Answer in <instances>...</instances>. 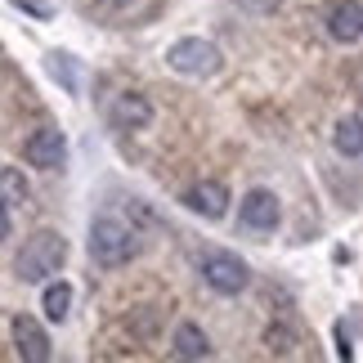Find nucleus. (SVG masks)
I'll return each instance as SVG.
<instances>
[{
  "mask_svg": "<svg viewBox=\"0 0 363 363\" xmlns=\"http://www.w3.org/2000/svg\"><path fill=\"white\" fill-rule=\"evenodd\" d=\"M179 202H184L193 216H202V220H225L233 198H229V189L220 184V179H202V184H193Z\"/></svg>",
  "mask_w": 363,
  "mask_h": 363,
  "instance_id": "6e6552de",
  "label": "nucleus"
},
{
  "mask_svg": "<svg viewBox=\"0 0 363 363\" xmlns=\"http://www.w3.org/2000/svg\"><path fill=\"white\" fill-rule=\"evenodd\" d=\"M113 125H117V130H144V125H152V99H148V94H139V90L117 94Z\"/></svg>",
  "mask_w": 363,
  "mask_h": 363,
  "instance_id": "9d476101",
  "label": "nucleus"
},
{
  "mask_svg": "<svg viewBox=\"0 0 363 363\" xmlns=\"http://www.w3.org/2000/svg\"><path fill=\"white\" fill-rule=\"evenodd\" d=\"M202 283L220 291V296H238V291L251 287V269H247V260L242 256H233V251H206L202 256Z\"/></svg>",
  "mask_w": 363,
  "mask_h": 363,
  "instance_id": "20e7f679",
  "label": "nucleus"
},
{
  "mask_svg": "<svg viewBox=\"0 0 363 363\" xmlns=\"http://www.w3.org/2000/svg\"><path fill=\"white\" fill-rule=\"evenodd\" d=\"M94 5H99L104 13H125V9L135 5V0H94Z\"/></svg>",
  "mask_w": 363,
  "mask_h": 363,
  "instance_id": "a211bd4d",
  "label": "nucleus"
},
{
  "mask_svg": "<svg viewBox=\"0 0 363 363\" xmlns=\"http://www.w3.org/2000/svg\"><path fill=\"white\" fill-rule=\"evenodd\" d=\"M40 310H45L50 323H63V318L72 314V287H67V283H50V278H45V296H40Z\"/></svg>",
  "mask_w": 363,
  "mask_h": 363,
  "instance_id": "ddd939ff",
  "label": "nucleus"
},
{
  "mask_svg": "<svg viewBox=\"0 0 363 363\" xmlns=\"http://www.w3.org/2000/svg\"><path fill=\"white\" fill-rule=\"evenodd\" d=\"M9 5L27 9V13H32V18H40V23H45V18H54V5H50V0H9Z\"/></svg>",
  "mask_w": 363,
  "mask_h": 363,
  "instance_id": "dca6fc26",
  "label": "nucleus"
},
{
  "mask_svg": "<svg viewBox=\"0 0 363 363\" xmlns=\"http://www.w3.org/2000/svg\"><path fill=\"white\" fill-rule=\"evenodd\" d=\"M67 260V238L54 229H36L32 238L18 247V256H13V274L23 278V283H45L63 269Z\"/></svg>",
  "mask_w": 363,
  "mask_h": 363,
  "instance_id": "f257e3e1",
  "label": "nucleus"
},
{
  "mask_svg": "<svg viewBox=\"0 0 363 363\" xmlns=\"http://www.w3.org/2000/svg\"><path fill=\"white\" fill-rule=\"evenodd\" d=\"M220 50L211 45V40H202V36H184V40H175L171 50H166V67L179 77H216L220 72Z\"/></svg>",
  "mask_w": 363,
  "mask_h": 363,
  "instance_id": "7ed1b4c3",
  "label": "nucleus"
},
{
  "mask_svg": "<svg viewBox=\"0 0 363 363\" xmlns=\"http://www.w3.org/2000/svg\"><path fill=\"white\" fill-rule=\"evenodd\" d=\"M332 148L341 157H363V121L359 117H341L337 130H332Z\"/></svg>",
  "mask_w": 363,
  "mask_h": 363,
  "instance_id": "f8f14e48",
  "label": "nucleus"
},
{
  "mask_svg": "<svg viewBox=\"0 0 363 363\" xmlns=\"http://www.w3.org/2000/svg\"><path fill=\"white\" fill-rule=\"evenodd\" d=\"M233 5L247 9V13H274L278 5H283V0H233Z\"/></svg>",
  "mask_w": 363,
  "mask_h": 363,
  "instance_id": "f3484780",
  "label": "nucleus"
},
{
  "mask_svg": "<svg viewBox=\"0 0 363 363\" xmlns=\"http://www.w3.org/2000/svg\"><path fill=\"white\" fill-rule=\"evenodd\" d=\"M13 345H18V359H27V363H45L50 359V337L32 314L13 318Z\"/></svg>",
  "mask_w": 363,
  "mask_h": 363,
  "instance_id": "1a4fd4ad",
  "label": "nucleus"
},
{
  "mask_svg": "<svg viewBox=\"0 0 363 363\" xmlns=\"http://www.w3.org/2000/svg\"><path fill=\"white\" fill-rule=\"evenodd\" d=\"M323 27L337 45H354V40H363V5L359 0H332L323 9Z\"/></svg>",
  "mask_w": 363,
  "mask_h": 363,
  "instance_id": "0eeeda50",
  "label": "nucleus"
},
{
  "mask_svg": "<svg viewBox=\"0 0 363 363\" xmlns=\"http://www.w3.org/2000/svg\"><path fill=\"white\" fill-rule=\"evenodd\" d=\"M27 198H32V189H27L23 171L5 166V171H0V206H23Z\"/></svg>",
  "mask_w": 363,
  "mask_h": 363,
  "instance_id": "4468645a",
  "label": "nucleus"
},
{
  "mask_svg": "<svg viewBox=\"0 0 363 363\" xmlns=\"http://www.w3.org/2000/svg\"><path fill=\"white\" fill-rule=\"evenodd\" d=\"M238 225L251 229V233H274L278 225H283V202H278V193H269V189L242 193V202H238Z\"/></svg>",
  "mask_w": 363,
  "mask_h": 363,
  "instance_id": "39448f33",
  "label": "nucleus"
},
{
  "mask_svg": "<svg viewBox=\"0 0 363 363\" xmlns=\"http://www.w3.org/2000/svg\"><path fill=\"white\" fill-rule=\"evenodd\" d=\"M90 260L99 264V269H121V264H130L139 256V233L130 225H121L117 216H99L90 225Z\"/></svg>",
  "mask_w": 363,
  "mask_h": 363,
  "instance_id": "f03ea898",
  "label": "nucleus"
},
{
  "mask_svg": "<svg viewBox=\"0 0 363 363\" xmlns=\"http://www.w3.org/2000/svg\"><path fill=\"white\" fill-rule=\"evenodd\" d=\"M171 350L179 359H206V354H211V341H206V332L198 323H179L175 337H171Z\"/></svg>",
  "mask_w": 363,
  "mask_h": 363,
  "instance_id": "9b49d317",
  "label": "nucleus"
},
{
  "mask_svg": "<svg viewBox=\"0 0 363 363\" xmlns=\"http://www.w3.org/2000/svg\"><path fill=\"white\" fill-rule=\"evenodd\" d=\"M9 238V206H0V242Z\"/></svg>",
  "mask_w": 363,
  "mask_h": 363,
  "instance_id": "6ab92c4d",
  "label": "nucleus"
},
{
  "mask_svg": "<svg viewBox=\"0 0 363 363\" xmlns=\"http://www.w3.org/2000/svg\"><path fill=\"white\" fill-rule=\"evenodd\" d=\"M50 72L59 77L67 90H77V77H72V59H67V54H50Z\"/></svg>",
  "mask_w": 363,
  "mask_h": 363,
  "instance_id": "2eb2a0df",
  "label": "nucleus"
},
{
  "mask_svg": "<svg viewBox=\"0 0 363 363\" xmlns=\"http://www.w3.org/2000/svg\"><path fill=\"white\" fill-rule=\"evenodd\" d=\"M23 157L27 166H36V171H59L67 162V139L59 125H36L32 135L23 139Z\"/></svg>",
  "mask_w": 363,
  "mask_h": 363,
  "instance_id": "423d86ee",
  "label": "nucleus"
}]
</instances>
